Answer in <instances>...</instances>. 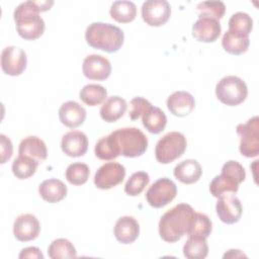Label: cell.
Returning <instances> with one entry per match:
<instances>
[{
  "mask_svg": "<svg viewBox=\"0 0 259 259\" xmlns=\"http://www.w3.org/2000/svg\"><path fill=\"white\" fill-rule=\"evenodd\" d=\"M49 257L52 259H64V258H76L77 251L74 245L67 239L54 240L48 249Z\"/></svg>",
  "mask_w": 259,
  "mask_h": 259,
  "instance_id": "30",
  "label": "cell"
},
{
  "mask_svg": "<svg viewBox=\"0 0 259 259\" xmlns=\"http://www.w3.org/2000/svg\"><path fill=\"white\" fill-rule=\"evenodd\" d=\"M187 147L186 138L179 132H170L164 135L155 148L156 160L161 164H169L180 158Z\"/></svg>",
  "mask_w": 259,
  "mask_h": 259,
  "instance_id": "5",
  "label": "cell"
},
{
  "mask_svg": "<svg viewBox=\"0 0 259 259\" xmlns=\"http://www.w3.org/2000/svg\"><path fill=\"white\" fill-rule=\"evenodd\" d=\"M119 155L127 158L142 156L148 148L147 136L137 127H122L110 134Z\"/></svg>",
  "mask_w": 259,
  "mask_h": 259,
  "instance_id": "4",
  "label": "cell"
},
{
  "mask_svg": "<svg viewBox=\"0 0 259 259\" xmlns=\"http://www.w3.org/2000/svg\"><path fill=\"white\" fill-rule=\"evenodd\" d=\"M18 154L30 158L36 163H42L48 156V150L45 142L35 136H29L24 138L18 148Z\"/></svg>",
  "mask_w": 259,
  "mask_h": 259,
  "instance_id": "18",
  "label": "cell"
},
{
  "mask_svg": "<svg viewBox=\"0 0 259 259\" xmlns=\"http://www.w3.org/2000/svg\"><path fill=\"white\" fill-rule=\"evenodd\" d=\"M87 44L106 53H115L123 45V31L110 23L93 22L89 24L85 31Z\"/></svg>",
  "mask_w": 259,
  "mask_h": 259,
  "instance_id": "3",
  "label": "cell"
},
{
  "mask_svg": "<svg viewBox=\"0 0 259 259\" xmlns=\"http://www.w3.org/2000/svg\"><path fill=\"white\" fill-rule=\"evenodd\" d=\"M67 186L59 179L51 178L44 180L38 186V193L44 200L50 203H56L64 199L67 195Z\"/></svg>",
  "mask_w": 259,
  "mask_h": 259,
  "instance_id": "21",
  "label": "cell"
},
{
  "mask_svg": "<svg viewBox=\"0 0 259 259\" xmlns=\"http://www.w3.org/2000/svg\"><path fill=\"white\" fill-rule=\"evenodd\" d=\"M113 232L118 242L121 244H131L140 235V225L135 218L124 215L116 221Z\"/></svg>",
  "mask_w": 259,
  "mask_h": 259,
  "instance_id": "19",
  "label": "cell"
},
{
  "mask_svg": "<svg viewBox=\"0 0 259 259\" xmlns=\"http://www.w3.org/2000/svg\"><path fill=\"white\" fill-rule=\"evenodd\" d=\"M61 122L71 128L81 125L86 118V110L76 101H67L59 109Z\"/></svg>",
  "mask_w": 259,
  "mask_h": 259,
  "instance_id": "20",
  "label": "cell"
},
{
  "mask_svg": "<svg viewBox=\"0 0 259 259\" xmlns=\"http://www.w3.org/2000/svg\"><path fill=\"white\" fill-rule=\"evenodd\" d=\"M0 148H1V164L6 163L11 156L13 152L12 143L9 138H7L5 135H0Z\"/></svg>",
  "mask_w": 259,
  "mask_h": 259,
  "instance_id": "40",
  "label": "cell"
},
{
  "mask_svg": "<svg viewBox=\"0 0 259 259\" xmlns=\"http://www.w3.org/2000/svg\"><path fill=\"white\" fill-rule=\"evenodd\" d=\"M142 18L150 26L165 24L171 15V6L166 0H148L142 5Z\"/></svg>",
  "mask_w": 259,
  "mask_h": 259,
  "instance_id": "11",
  "label": "cell"
},
{
  "mask_svg": "<svg viewBox=\"0 0 259 259\" xmlns=\"http://www.w3.org/2000/svg\"><path fill=\"white\" fill-rule=\"evenodd\" d=\"M176 184L171 179L163 177L156 180L149 187L146 192V199L151 206L160 208L171 202L176 197Z\"/></svg>",
  "mask_w": 259,
  "mask_h": 259,
  "instance_id": "8",
  "label": "cell"
},
{
  "mask_svg": "<svg viewBox=\"0 0 259 259\" xmlns=\"http://www.w3.org/2000/svg\"><path fill=\"white\" fill-rule=\"evenodd\" d=\"M253 28V20L245 12H236L229 19V30L249 36Z\"/></svg>",
  "mask_w": 259,
  "mask_h": 259,
  "instance_id": "35",
  "label": "cell"
},
{
  "mask_svg": "<svg viewBox=\"0 0 259 259\" xmlns=\"http://www.w3.org/2000/svg\"><path fill=\"white\" fill-rule=\"evenodd\" d=\"M82 71L84 76L90 80L103 81L111 74V64L105 57L92 54L84 59Z\"/></svg>",
  "mask_w": 259,
  "mask_h": 259,
  "instance_id": "13",
  "label": "cell"
},
{
  "mask_svg": "<svg viewBox=\"0 0 259 259\" xmlns=\"http://www.w3.org/2000/svg\"><path fill=\"white\" fill-rule=\"evenodd\" d=\"M90 170L85 163L76 162L67 167L66 179L72 185H82L87 182L89 178Z\"/></svg>",
  "mask_w": 259,
  "mask_h": 259,
  "instance_id": "34",
  "label": "cell"
},
{
  "mask_svg": "<svg viewBox=\"0 0 259 259\" xmlns=\"http://www.w3.org/2000/svg\"><path fill=\"white\" fill-rule=\"evenodd\" d=\"M237 134L240 137V153L247 157H257L259 154V118L257 115L248 119L245 123L237 125Z\"/></svg>",
  "mask_w": 259,
  "mask_h": 259,
  "instance_id": "7",
  "label": "cell"
},
{
  "mask_svg": "<svg viewBox=\"0 0 259 259\" xmlns=\"http://www.w3.org/2000/svg\"><path fill=\"white\" fill-rule=\"evenodd\" d=\"M212 230V224L210 219L201 212H195L191 227L187 233L188 237H200L207 238Z\"/></svg>",
  "mask_w": 259,
  "mask_h": 259,
  "instance_id": "33",
  "label": "cell"
},
{
  "mask_svg": "<svg viewBox=\"0 0 259 259\" xmlns=\"http://www.w3.org/2000/svg\"><path fill=\"white\" fill-rule=\"evenodd\" d=\"M198 16L210 17L217 20L223 18L226 12V6L222 1H203L197 4Z\"/></svg>",
  "mask_w": 259,
  "mask_h": 259,
  "instance_id": "37",
  "label": "cell"
},
{
  "mask_svg": "<svg viewBox=\"0 0 259 259\" xmlns=\"http://www.w3.org/2000/svg\"><path fill=\"white\" fill-rule=\"evenodd\" d=\"M222 172L235 178L239 183H242L246 178V172L244 167L237 161L230 160L223 165Z\"/></svg>",
  "mask_w": 259,
  "mask_h": 259,
  "instance_id": "39",
  "label": "cell"
},
{
  "mask_svg": "<svg viewBox=\"0 0 259 259\" xmlns=\"http://www.w3.org/2000/svg\"><path fill=\"white\" fill-rule=\"evenodd\" d=\"M183 254L188 259H203L208 254V246L205 238L188 237L183 246Z\"/></svg>",
  "mask_w": 259,
  "mask_h": 259,
  "instance_id": "28",
  "label": "cell"
},
{
  "mask_svg": "<svg viewBox=\"0 0 259 259\" xmlns=\"http://www.w3.org/2000/svg\"><path fill=\"white\" fill-rule=\"evenodd\" d=\"M239 184L240 183L235 178L222 172L220 175L215 176L211 180L209 184V191L212 194V196L218 198L224 193H236L239 189Z\"/></svg>",
  "mask_w": 259,
  "mask_h": 259,
  "instance_id": "26",
  "label": "cell"
},
{
  "mask_svg": "<svg viewBox=\"0 0 259 259\" xmlns=\"http://www.w3.org/2000/svg\"><path fill=\"white\" fill-rule=\"evenodd\" d=\"M26 65V53L21 48L9 46L3 49L1 53V68L6 75L19 76L24 72Z\"/></svg>",
  "mask_w": 259,
  "mask_h": 259,
  "instance_id": "12",
  "label": "cell"
},
{
  "mask_svg": "<svg viewBox=\"0 0 259 259\" xmlns=\"http://www.w3.org/2000/svg\"><path fill=\"white\" fill-rule=\"evenodd\" d=\"M221 30L222 27L219 20L198 16V19L192 25V36L198 41L212 42L220 36Z\"/></svg>",
  "mask_w": 259,
  "mask_h": 259,
  "instance_id": "15",
  "label": "cell"
},
{
  "mask_svg": "<svg viewBox=\"0 0 259 259\" xmlns=\"http://www.w3.org/2000/svg\"><path fill=\"white\" fill-rule=\"evenodd\" d=\"M40 225L35 215L23 213L18 215L13 224V235L20 242H28L37 238Z\"/></svg>",
  "mask_w": 259,
  "mask_h": 259,
  "instance_id": "14",
  "label": "cell"
},
{
  "mask_svg": "<svg viewBox=\"0 0 259 259\" xmlns=\"http://www.w3.org/2000/svg\"><path fill=\"white\" fill-rule=\"evenodd\" d=\"M202 174L200 164L193 159H186L174 168V176L184 184H192L199 180Z\"/></svg>",
  "mask_w": 259,
  "mask_h": 259,
  "instance_id": "22",
  "label": "cell"
},
{
  "mask_svg": "<svg viewBox=\"0 0 259 259\" xmlns=\"http://www.w3.org/2000/svg\"><path fill=\"white\" fill-rule=\"evenodd\" d=\"M142 122L149 133L158 135L164 131L167 124V117L162 109L152 105L142 115Z\"/></svg>",
  "mask_w": 259,
  "mask_h": 259,
  "instance_id": "24",
  "label": "cell"
},
{
  "mask_svg": "<svg viewBox=\"0 0 259 259\" xmlns=\"http://www.w3.org/2000/svg\"><path fill=\"white\" fill-rule=\"evenodd\" d=\"M152 104L149 100L143 98V97H135L130 102V110H128V116L132 120L138 119L141 115H143Z\"/></svg>",
  "mask_w": 259,
  "mask_h": 259,
  "instance_id": "38",
  "label": "cell"
},
{
  "mask_svg": "<svg viewBox=\"0 0 259 259\" xmlns=\"http://www.w3.org/2000/svg\"><path fill=\"white\" fill-rule=\"evenodd\" d=\"M250 45V38L247 35H242L231 30H227L222 38L224 50L231 55H241L247 52Z\"/></svg>",
  "mask_w": 259,
  "mask_h": 259,
  "instance_id": "25",
  "label": "cell"
},
{
  "mask_svg": "<svg viewBox=\"0 0 259 259\" xmlns=\"http://www.w3.org/2000/svg\"><path fill=\"white\" fill-rule=\"evenodd\" d=\"M94 153L98 159L106 161L113 160L119 156L118 149L110 135L103 137L97 141V143L95 144Z\"/></svg>",
  "mask_w": 259,
  "mask_h": 259,
  "instance_id": "32",
  "label": "cell"
},
{
  "mask_svg": "<svg viewBox=\"0 0 259 259\" xmlns=\"http://www.w3.org/2000/svg\"><path fill=\"white\" fill-rule=\"evenodd\" d=\"M39 12L41 9L37 1H25L15 8L13 18L17 32L22 38L34 40L42 35L46 24L39 16Z\"/></svg>",
  "mask_w": 259,
  "mask_h": 259,
  "instance_id": "2",
  "label": "cell"
},
{
  "mask_svg": "<svg viewBox=\"0 0 259 259\" xmlns=\"http://www.w3.org/2000/svg\"><path fill=\"white\" fill-rule=\"evenodd\" d=\"M79 95L80 99L88 106H96L105 101L107 91L102 85L88 84L81 89Z\"/></svg>",
  "mask_w": 259,
  "mask_h": 259,
  "instance_id": "29",
  "label": "cell"
},
{
  "mask_svg": "<svg viewBox=\"0 0 259 259\" xmlns=\"http://www.w3.org/2000/svg\"><path fill=\"white\" fill-rule=\"evenodd\" d=\"M19 258H21V259H23V258L42 259L44 255L37 247H26L20 251Z\"/></svg>",
  "mask_w": 259,
  "mask_h": 259,
  "instance_id": "41",
  "label": "cell"
},
{
  "mask_svg": "<svg viewBox=\"0 0 259 259\" xmlns=\"http://www.w3.org/2000/svg\"><path fill=\"white\" fill-rule=\"evenodd\" d=\"M38 165V163L30 158L18 155V157L13 161L11 169L14 176L22 180L31 177L35 173Z\"/></svg>",
  "mask_w": 259,
  "mask_h": 259,
  "instance_id": "31",
  "label": "cell"
},
{
  "mask_svg": "<svg viewBox=\"0 0 259 259\" xmlns=\"http://www.w3.org/2000/svg\"><path fill=\"white\" fill-rule=\"evenodd\" d=\"M109 13L115 21L128 23L137 16V6L132 1H115L111 5Z\"/></svg>",
  "mask_w": 259,
  "mask_h": 259,
  "instance_id": "27",
  "label": "cell"
},
{
  "mask_svg": "<svg viewBox=\"0 0 259 259\" xmlns=\"http://www.w3.org/2000/svg\"><path fill=\"white\" fill-rule=\"evenodd\" d=\"M218 99L229 106H236L245 101L248 95L246 83L237 76H226L215 86Z\"/></svg>",
  "mask_w": 259,
  "mask_h": 259,
  "instance_id": "6",
  "label": "cell"
},
{
  "mask_svg": "<svg viewBox=\"0 0 259 259\" xmlns=\"http://www.w3.org/2000/svg\"><path fill=\"white\" fill-rule=\"evenodd\" d=\"M150 177L147 172L139 171L135 172L126 181L124 185V191L131 196L139 195L149 184Z\"/></svg>",
  "mask_w": 259,
  "mask_h": 259,
  "instance_id": "36",
  "label": "cell"
},
{
  "mask_svg": "<svg viewBox=\"0 0 259 259\" xmlns=\"http://www.w3.org/2000/svg\"><path fill=\"white\" fill-rule=\"evenodd\" d=\"M195 210L187 203H179L166 211L159 222V235L165 242L175 243L187 235Z\"/></svg>",
  "mask_w": 259,
  "mask_h": 259,
  "instance_id": "1",
  "label": "cell"
},
{
  "mask_svg": "<svg viewBox=\"0 0 259 259\" xmlns=\"http://www.w3.org/2000/svg\"><path fill=\"white\" fill-rule=\"evenodd\" d=\"M215 210L219 219L228 225L239 222L243 213L241 201L233 192L224 193L218 197Z\"/></svg>",
  "mask_w": 259,
  "mask_h": 259,
  "instance_id": "10",
  "label": "cell"
},
{
  "mask_svg": "<svg viewBox=\"0 0 259 259\" xmlns=\"http://www.w3.org/2000/svg\"><path fill=\"white\" fill-rule=\"evenodd\" d=\"M125 168L116 162H108L98 168L94 175V184L99 189H110L122 182Z\"/></svg>",
  "mask_w": 259,
  "mask_h": 259,
  "instance_id": "9",
  "label": "cell"
},
{
  "mask_svg": "<svg viewBox=\"0 0 259 259\" xmlns=\"http://www.w3.org/2000/svg\"><path fill=\"white\" fill-rule=\"evenodd\" d=\"M167 107L175 116L183 117L192 112L195 107V100L189 92L175 91L168 97Z\"/></svg>",
  "mask_w": 259,
  "mask_h": 259,
  "instance_id": "17",
  "label": "cell"
},
{
  "mask_svg": "<svg viewBox=\"0 0 259 259\" xmlns=\"http://www.w3.org/2000/svg\"><path fill=\"white\" fill-rule=\"evenodd\" d=\"M127 108L126 102L119 96L108 97L100 108V117L106 122H114L118 120Z\"/></svg>",
  "mask_w": 259,
  "mask_h": 259,
  "instance_id": "23",
  "label": "cell"
},
{
  "mask_svg": "<svg viewBox=\"0 0 259 259\" xmlns=\"http://www.w3.org/2000/svg\"><path fill=\"white\" fill-rule=\"evenodd\" d=\"M61 148L62 151L69 157H81L87 152L88 149L87 136L81 131H70L63 136Z\"/></svg>",
  "mask_w": 259,
  "mask_h": 259,
  "instance_id": "16",
  "label": "cell"
}]
</instances>
